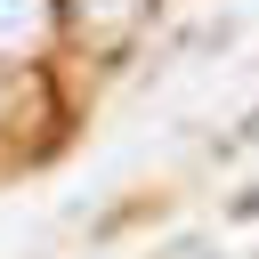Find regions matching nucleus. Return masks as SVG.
Segmentation results:
<instances>
[{
	"instance_id": "f257e3e1",
	"label": "nucleus",
	"mask_w": 259,
	"mask_h": 259,
	"mask_svg": "<svg viewBox=\"0 0 259 259\" xmlns=\"http://www.w3.org/2000/svg\"><path fill=\"white\" fill-rule=\"evenodd\" d=\"M146 16V0H73V24L89 32V40H113V32H130Z\"/></svg>"
},
{
	"instance_id": "f03ea898",
	"label": "nucleus",
	"mask_w": 259,
	"mask_h": 259,
	"mask_svg": "<svg viewBox=\"0 0 259 259\" xmlns=\"http://www.w3.org/2000/svg\"><path fill=\"white\" fill-rule=\"evenodd\" d=\"M49 24V0H0V57H24Z\"/></svg>"
},
{
	"instance_id": "7ed1b4c3",
	"label": "nucleus",
	"mask_w": 259,
	"mask_h": 259,
	"mask_svg": "<svg viewBox=\"0 0 259 259\" xmlns=\"http://www.w3.org/2000/svg\"><path fill=\"white\" fill-rule=\"evenodd\" d=\"M154 259H210V243H202V235H178V243H170V251H154Z\"/></svg>"
}]
</instances>
